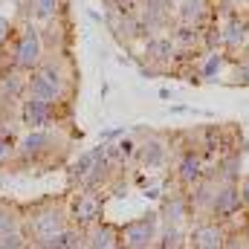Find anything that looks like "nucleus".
<instances>
[{
	"instance_id": "obj_35",
	"label": "nucleus",
	"mask_w": 249,
	"mask_h": 249,
	"mask_svg": "<svg viewBox=\"0 0 249 249\" xmlns=\"http://www.w3.org/2000/svg\"><path fill=\"white\" fill-rule=\"evenodd\" d=\"M145 3H157V6H162V9H171V12H174V6H177L180 0H145Z\"/></svg>"
},
{
	"instance_id": "obj_23",
	"label": "nucleus",
	"mask_w": 249,
	"mask_h": 249,
	"mask_svg": "<svg viewBox=\"0 0 249 249\" xmlns=\"http://www.w3.org/2000/svg\"><path fill=\"white\" fill-rule=\"evenodd\" d=\"M188 244V226H174L160 220V235L154 249H183Z\"/></svg>"
},
{
	"instance_id": "obj_39",
	"label": "nucleus",
	"mask_w": 249,
	"mask_h": 249,
	"mask_svg": "<svg viewBox=\"0 0 249 249\" xmlns=\"http://www.w3.org/2000/svg\"><path fill=\"white\" fill-rule=\"evenodd\" d=\"M32 249H41V247H32Z\"/></svg>"
},
{
	"instance_id": "obj_38",
	"label": "nucleus",
	"mask_w": 249,
	"mask_h": 249,
	"mask_svg": "<svg viewBox=\"0 0 249 249\" xmlns=\"http://www.w3.org/2000/svg\"><path fill=\"white\" fill-rule=\"evenodd\" d=\"M113 249H124V247H113Z\"/></svg>"
},
{
	"instance_id": "obj_16",
	"label": "nucleus",
	"mask_w": 249,
	"mask_h": 249,
	"mask_svg": "<svg viewBox=\"0 0 249 249\" xmlns=\"http://www.w3.org/2000/svg\"><path fill=\"white\" fill-rule=\"evenodd\" d=\"M174 18L177 23H186V26H206L209 20H214L209 0H180L174 6Z\"/></svg>"
},
{
	"instance_id": "obj_26",
	"label": "nucleus",
	"mask_w": 249,
	"mask_h": 249,
	"mask_svg": "<svg viewBox=\"0 0 249 249\" xmlns=\"http://www.w3.org/2000/svg\"><path fill=\"white\" fill-rule=\"evenodd\" d=\"M223 50V35H220V23L209 20L203 26V53H217Z\"/></svg>"
},
{
	"instance_id": "obj_37",
	"label": "nucleus",
	"mask_w": 249,
	"mask_h": 249,
	"mask_svg": "<svg viewBox=\"0 0 249 249\" xmlns=\"http://www.w3.org/2000/svg\"><path fill=\"white\" fill-rule=\"evenodd\" d=\"M0 191H3V177H0Z\"/></svg>"
},
{
	"instance_id": "obj_14",
	"label": "nucleus",
	"mask_w": 249,
	"mask_h": 249,
	"mask_svg": "<svg viewBox=\"0 0 249 249\" xmlns=\"http://www.w3.org/2000/svg\"><path fill=\"white\" fill-rule=\"evenodd\" d=\"M157 214L162 223H174V226H191L194 223V214H191V206H188V197L183 188L174 194H165Z\"/></svg>"
},
{
	"instance_id": "obj_10",
	"label": "nucleus",
	"mask_w": 249,
	"mask_h": 249,
	"mask_svg": "<svg viewBox=\"0 0 249 249\" xmlns=\"http://www.w3.org/2000/svg\"><path fill=\"white\" fill-rule=\"evenodd\" d=\"M209 165H206V157L197 151V148H180V157L174 162V177L183 191H188L191 186H197L203 177H206Z\"/></svg>"
},
{
	"instance_id": "obj_13",
	"label": "nucleus",
	"mask_w": 249,
	"mask_h": 249,
	"mask_svg": "<svg viewBox=\"0 0 249 249\" xmlns=\"http://www.w3.org/2000/svg\"><path fill=\"white\" fill-rule=\"evenodd\" d=\"M223 35V53H241L249 44V18L244 12H229L226 20L220 23Z\"/></svg>"
},
{
	"instance_id": "obj_24",
	"label": "nucleus",
	"mask_w": 249,
	"mask_h": 249,
	"mask_svg": "<svg viewBox=\"0 0 249 249\" xmlns=\"http://www.w3.org/2000/svg\"><path fill=\"white\" fill-rule=\"evenodd\" d=\"M18 229H23V209H20L18 203L0 200V235L18 232Z\"/></svg>"
},
{
	"instance_id": "obj_34",
	"label": "nucleus",
	"mask_w": 249,
	"mask_h": 249,
	"mask_svg": "<svg viewBox=\"0 0 249 249\" xmlns=\"http://www.w3.org/2000/svg\"><path fill=\"white\" fill-rule=\"evenodd\" d=\"M238 188H241V203H244V209L249 212V174H244V177H241Z\"/></svg>"
},
{
	"instance_id": "obj_18",
	"label": "nucleus",
	"mask_w": 249,
	"mask_h": 249,
	"mask_svg": "<svg viewBox=\"0 0 249 249\" xmlns=\"http://www.w3.org/2000/svg\"><path fill=\"white\" fill-rule=\"evenodd\" d=\"M107 154V145L102 142V145H96V148H90V151H84V154H78V160L70 165V186H81L84 183V177L99 165V160Z\"/></svg>"
},
{
	"instance_id": "obj_30",
	"label": "nucleus",
	"mask_w": 249,
	"mask_h": 249,
	"mask_svg": "<svg viewBox=\"0 0 249 249\" xmlns=\"http://www.w3.org/2000/svg\"><path fill=\"white\" fill-rule=\"evenodd\" d=\"M107 3H110L113 15H136L142 0H107Z\"/></svg>"
},
{
	"instance_id": "obj_6",
	"label": "nucleus",
	"mask_w": 249,
	"mask_h": 249,
	"mask_svg": "<svg viewBox=\"0 0 249 249\" xmlns=\"http://www.w3.org/2000/svg\"><path fill=\"white\" fill-rule=\"evenodd\" d=\"M157 235H160V214L145 212V214H139V217H133V220L119 226V247L154 249L157 247Z\"/></svg>"
},
{
	"instance_id": "obj_5",
	"label": "nucleus",
	"mask_w": 249,
	"mask_h": 249,
	"mask_svg": "<svg viewBox=\"0 0 249 249\" xmlns=\"http://www.w3.org/2000/svg\"><path fill=\"white\" fill-rule=\"evenodd\" d=\"M47 55V47H44V35L35 23H26L20 29V35L15 38V47H12V67L20 70V72H32L38 64L44 61Z\"/></svg>"
},
{
	"instance_id": "obj_22",
	"label": "nucleus",
	"mask_w": 249,
	"mask_h": 249,
	"mask_svg": "<svg viewBox=\"0 0 249 249\" xmlns=\"http://www.w3.org/2000/svg\"><path fill=\"white\" fill-rule=\"evenodd\" d=\"M229 64V53L217 50V53H203V58L197 64V81H217L220 72Z\"/></svg>"
},
{
	"instance_id": "obj_9",
	"label": "nucleus",
	"mask_w": 249,
	"mask_h": 249,
	"mask_svg": "<svg viewBox=\"0 0 249 249\" xmlns=\"http://www.w3.org/2000/svg\"><path fill=\"white\" fill-rule=\"evenodd\" d=\"M226 226L212 220V217H200L188 226V249H223L226 244Z\"/></svg>"
},
{
	"instance_id": "obj_15",
	"label": "nucleus",
	"mask_w": 249,
	"mask_h": 249,
	"mask_svg": "<svg viewBox=\"0 0 249 249\" xmlns=\"http://www.w3.org/2000/svg\"><path fill=\"white\" fill-rule=\"evenodd\" d=\"M241 151H226L214 160V165L206 171V177H212L217 186L223 183H241Z\"/></svg>"
},
{
	"instance_id": "obj_25",
	"label": "nucleus",
	"mask_w": 249,
	"mask_h": 249,
	"mask_svg": "<svg viewBox=\"0 0 249 249\" xmlns=\"http://www.w3.org/2000/svg\"><path fill=\"white\" fill-rule=\"evenodd\" d=\"M64 0H32V18L38 23H53L61 12Z\"/></svg>"
},
{
	"instance_id": "obj_11",
	"label": "nucleus",
	"mask_w": 249,
	"mask_h": 249,
	"mask_svg": "<svg viewBox=\"0 0 249 249\" xmlns=\"http://www.w3.org/2000/svg\"><path fill=\"white\" fill-rule=\"evenodd\" d=\"M136 162L148 171H160L171 162V142L160 133H148L145 139H139V154Z\"/></svg>"
},
{
	"instance_id": "obj_4",
	"label": "nucleus",
	"mask_w": 249,
	"mask_h": 249,
	"mask_svg": "<svg viewBox=\"0 0 249 249\" xmlns=\"http://www.w3.org/2000/svg\"><path fill=\"white\" fill-rule=\"evenodd\" d=\"M67 217L70 226L90 229L105 220V194L102 191H87V188H72L67 197Z\"/></svg>"
},
{
	"instance_id": "obj_32",
	"label": "nucleus",
	"mask_w": 249,
	"mask_h": 249,
	"mask_svg": "<svg viewBox=\"0 0 249 249\" xmlns=\"http://www.w3.org/2000/svg\"><path fill=\"white\" fill-rule=\"evenodd\" d=\"M9 105H12V99H6V96H0V130H9Z\"/></svg>"
},
{
	"instance_id": "obj_33",
	"label": "nucleus",
	"mask_w": 249,
	"mask_h": 249,
	"mask_svg": "<svg viewBox=\"0 0 249 249\" xmlns=\"http://www.w3.org/2000/svg\"><path fill=\"white\" fill-rule=\"evenodd\" d=\"M9 38H12V20L0 15V47H3V44H6Z\"/></svg>"
},
{
	"instance_id": "obj_31",
	"label": "nucleus",
	"mask_w": 249,
	"mask_h": 249,
	"mask_svg": "<svg viewBox=\"0 0 249 249\" xmlns=\"http://www.w3.org/2000/svg\"><path fill=\"white\" fill-rule=\"evenodd\" d=\"M223 249H249V241L244 238V232H229Z\"/></svg>"
},
{
	"instance_id": "obj_1",
	"label": "nucleus",
	"mask_w": 249,
	"mask_h": 249,
	"mask_svg": "<svg viewBox=\"0 0 249 249\" xmlns=\"http://www.w3.org/2000/svg\"><path fill=\"white\" fill-rule=\"evenodd\" d=\"M72 93V70L64 55H44L32 72H26V96L64 105Z\"/></svg>"
},
{
	"instance_id": "obj_29",
	"label": "nucleus",
	"mask_w": 249,
	"mask_h": 249,
	"mask_svg": "<svg viewBox=\"0 0 249 249\" xmlns=\"http://www.w3.org/2000/svg\"><path fill=\"white\" fill-rule=\"evenodd\" d=\"M15 157V139H12V130H0V168L6 162H12Z\"/></svg>"
},
{
	"instance_id": "obj_7",
	"label": "nucleus",
	"mask_w": 249,
	"mask_h": 249,
	"mask_svg": "<svg viewBox=\"0 0 249 249\" xmlns=\"http://www.w3.org/2000/svg\"><path fill=\"white\" fill-rule=\"evenodd\" d=\"M18 119H20V124L26 130H50L58 122V105L35 99V96H26V99H20Z\"/></svg>"
},
{
	"instance_id": "obj_27",
	"label": "nucleus",
	"mask_w": 249,
	"mask_h": 249,
	"mask_svg": "<svg viewBox=\"0 0 249 249\" xmlns=\"http://www.w3.org/2000/svg\"><path fill=\"white\" fill-rule=\"evenodd\" d=\"M0 249H32V241L26 238L23 229L6 232V235H0Z\"/></svg>"
},
{
	"instance_id": "obj_8",
	"label": "nucleus",
	"mask_w": 249,
	"mask_h": 249,
	"mask_svg": "<svg viewBox=\"0 0 249 249\" xmlns=\"http://www.w3.org/2000/svg\"><path fill=\"white\" fill-rule=\"evenodd\" d=\"M241 212H244V203H241V188H238V183H223V186H217L214 200H212V209H209V217L226 226V223H232Z\"/></svg>"
},
{
	"instance_id": "obj_17",
	"label": "nucleus",
	"mask_w": 249,
	"mask_h": 249,
	"mask_svg": "<svg viewBox=\"0 0 249 249\" xmlns=\"http://www.w3.org/2000/svg\"><path fill=\"white\" fill-rule=\"evenodd\" d=\"M214 191H217V183H214L212 177H203V180H200L197 186H191V188L186 191L188 206H191V214H194V220H200V217H209V209H212Z\"/></svg>"
},
{
	"instance_id": "obj_2",
	"label": "nucleus",
	"mask_w": 249,
	"mask_h": 249,
	"mask_svg": "<svg viewBox=\"0 0 249 249\" xmlns=\"http://www.w3.org/2000/svg\"><path fill=\"white\" fill-rule=\"evenodd\" d=\"M67 226H70V217H67L64 200H41V203H32L23 209V232L32 241V247L47 244Z\"/></svg>"
},
{
	"instance_id": "obj_21",
	"label": "nucleus",
	"mask_w": 249,
	"mask_h": 249,
	"mask_svg": "<svg viewBox=\"0 0 249 249\" xmlns=\"http://www.w3.org/2000/svg\"><path fill=\"white\" fill-rule=\"evenodd\" d=\"M174 47L180 53H191V50H200L203 53V26H186V23H177L174 29H168Z\"/></svg>"
},
{
	"instance_id": "obj_36",
	"label": "nucleus",
	"mask_w": 249,
	"mask_h": 249,
	"mask_svg": "<svg viewBox=\"0 0 249 249\" xmlns=\"http://www.w3.org/2000/svg\"><path fill=\"white\" fill-rule=\"evenodd\" d=\"M244 238L249 241V217H247V223H244Z\"/></svg>"
},
{
	"instance_id": "obj_12",
	"label": "nucleus",
	"mask_w": 249,
	"mask_h": 249,
	"mask_svg": "<svg viewBox=\"0 0 249 249\" xmlns=\"http://www.w3.org/2000/svg\"><path fill=\"white\" fill-rule=\"evenodd\" d=\"M180 55V50L174 47L171 35H148L145 47H142V61L151 64L154 70H165L171 67V61Z\"/></svg>"
},
{
	"instance_id": "obj_19",
	"label": "nucleus",
	"mask_w": 249,
	"mask_h": 249,
	"mask_svg": "<svg viewBox=\"0 0 249 249\" xmlns=\"http://www.w3.org/2000/svg\"><path fill=\"white\" fill-rule=\"evenodd\" d=\"M105 145H107V160H110L116 168H124V165H133V162H136L139 139H133V136H119V139L105 142Z\"/></svg>"
},
{
	"instance_id": "obj_28",
	"label": "nucleus",
	"mask_w": 249,
	"mask_h": 249,
	"mask_svg": "<svg viewBox=\"0 0 249 249\" xmlns=\"http://www.w3.org/2000/svg\"><path fill=\"white\" fill-rule=\"evenodd\" d=\"M229 81L235 87H249V58L232 64V72H229Z\"/></svg>"
},
{
	"instance_id": "obj_3",
	"label": "nucleus",
	"mask_w": 249,
	"mask_h": 249,
	"mask_svg": "<svg viewBox=\"0 0 249 249\" xmlns=\"http://www.w3.org/2000/svg\"><path fill=\"white\" fill-rule=\"evenodd\" d=\"M61 151H64V145L55 139L53 130H26L15 142L12 162L18 168H41V165H50Z\"/></svg>"
},
{
	"instance_id": "obj_20",
	"label": "nucleus",
	"mask_w": 249,
	"mask_h": 249,
	"mask_svg": "<svg viewBox=\"0 0 249 249\" xmlns=\"http://www.w3.org/2000/svg\"><path fill=\"white\" fill-rule=\"evenodd\" d=\"M84 232H87V249L119 247V226H113V223H107V220H102V223H96V226H90V229H84Z\"/></svg>"
}]
</instances>
